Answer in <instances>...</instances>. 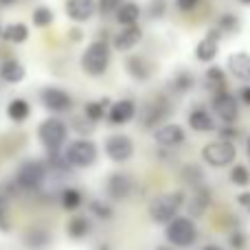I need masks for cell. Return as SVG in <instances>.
I'll list each match as a JSON object with an SVG mask.
<instances>
[{"label":"cell","instance_id":"1","mask_svg":"<svg viewBox=\"0 0 250 250\" xmlns=\"http://www.w3.org/2000/svg\"><path fill=\"white\" fill-rule=\"evenodd\" d=\"M187 204V193L180 189L176 191H167V193L156 195L154 200L147 207V213H149V220L154 224H163L167 226L173 217L180 215V208Z\"/></svg>","mask_w":250,"mask_h":250},{"label":"cell","instance_id":"2","mask_svg":"<svg viewBox=\"0 0 250 250\" xmlns=\"http://www.w3.org/2000/svg\"><path fill=\"white\" fill-rule=\"evenodd\" d=\"M110 60H112V48L108 40H95L88 44L82 55V70L90 77H101L108 70Z\"/></svg>","mask_w":250,"mask_h":250},{"label":"cell","instance_id":"3","mask_svg":"<svg viewBox=\"0 0 250 250\" xmlns=\"http://www.w3.org/2000/svg\"><path fill=\"white\" fill-rule=\"evenodd\" d=\"M200 237V230L195 220H191L189 215H178L165 226V239L176 248H191L195 246Z\"/></svg>","mask_w":250,"mask_h":250},{"label":"cell","instance_id":"4","mask_svg":"<svg viewBox=\"0 0 250 250\" xmlns=\"http://www.w3.org/2000/svg\"><path fill=\"white\" fill-rule=\"evenodd\" d=\"M48 176V165L46 160H26L18 167L16 176H13V185L22 191H40L46 182Z\"/></svg>","mask_w":250,"mask_h":250},{"label":"cell","instance_id":"5","mask_svg":"<svg viewBox=\"0 0 250 250\" xmlns=\"http://www.w3.org/2000/svg\"><path fill=\"white\" fill-rule=\"evenodd\" d=\"M64 158L73 169H88L99 158V147L90 138H77V141H70L66 145Z\"/></svg>","mask_w":250,"mask_h":250},{"label":"cell","instance_id":"6","mask_svg":"<svg viewBox=\"0 0 250 250\" xmlns=\"http://www.w3.org/2000/svg\"><path fill=\"white\" fill-rule=\"evenodd\" d=\"M38 138L46 151H60L68 141V125L57 117H48L40 123Z\"/></svg>","mask_w":250,"mask_h":250},{"label":"cell","instance_id":"7","mask_svg":"<svg viewBox=\"0 0 250 250\" xmlns=\"http://www.w3.org/2000/svg\"><path fill=\"white\" fill-rule=\"evenodd\" d=\"M202 160L208 167L215 169H224V167H233L237 160V145L229 141H211L202 147Z\"/></svg>","mask_w":250,"mask_h":250},{"label":"cell","instance_id":"8","mask_svg":"<svg viewBox=\"0 0 250 250\" xmlns=\"http://www.w3.org/2000/svg\"><path fill=\"white\" fill-rule=\"evenodd\" d=\"M173 108L169 104L167 97H154L151 101H147L141 110V125L145 129H156L160 125H165L169 117H171Z\"/></svg>","mask_w":250,"mask_h":250},{"label":"cell","instance_id":"9","mask_svg":"<svg viewBox=\"0 0 250 250\" xmlns=\"http://www.w3.org/2000/svg\"><path fill=\"white\" fill-rule=\"evenodd\" d=\"M211 110L224 125H235L237 123V119H239V99L230 90L213 92Z\"/></svg>","mask_w":250,"mask_h":250},{"label":"cell","instance_id":"10","mask_svg":"<svg viewBox=\"0 0 250 250\" xmlns=\"http://www.w3.org/2000/svg\"><path fill=\"white\" fill-rule=\"evenodd\" d=\"M104 151L112 163L123 165L127 160H132L134 156V141L127 134H110L104 143Z\"/></svg>","mask_w":250,"mask_h":250},{"label":"cell","instance_id":"11","mask_svg":"<svg viewBox=\"0 0 250 250\" xmlns=\"http://www.w3.org/2000/svg\"><path fill=\"white\" fill-rule=\"evenodd\" d=\"M134 178L125 171H112L105 178V195L112 202H125L134 193Z\"/></svg>","mask_w":250,"mask_h":250},{"label":"cell","instance_id":"12","mask_svg":"<svg viewBox=\"0 0 250 250\" xmlns=\"http://www.w3.org/2000/svg\"><path fill=\"white\" fill-rule=\"evenodd\" d=\"M40 101H42L44 108L55 112V114H64V112H70V110H73V97L57 86L42 88V90H40Z\"/></svg>","mask_w":250,"mask_h":250},{"label":"cell","instance_id":"13","mask_svg":"<svg viewBox=\"0 0 250 250\" xmlns=\"http://www.w3.org/2000/svg\"><path fill=\"white\" fill-rule=\"evenodd\" d=\"M222 35L224 33H222L217 26H213V29H208L207 35L195 44V60H198L200 64H213V62H215L217 53H220Z\"/></svg>","mask_w":250,"mask_h":250},{"label":"cell","instance_id":"14","mask_svg":"<svg viewBox=\"0 0 250 250\" xmlns=\"http://www.w3.org/2000/svg\"><path fill=\"white\" fill-rule=\"evenodd\" d=\"M154 141L163 149H173V147H180L187 141V132L178 123H165L154 129Z\"/></svg>","mask_w":250,"mask_h":250},{"label":"cell","instance_id":"15","mask_svg":"<svg viewBox=\"0 0 250 250\" xmlns=\"http://www.w3.org/2000/svg\"><path fill=\"white\" fill-rule=\"evenodd\" d=\"M53 244V233L46 226H29L22 235V246L26 250H48V246Z\"/></svg>","mask_w":250,"mask_h":250},{"label":"cell","instance_id":"16","mask_svg":"<svg viewBox=\"0 0 250 250\" xmlns=\"http://www.w3.org/2000/svg\"><path fill=\"white\" fill-rule=\"evenodd\" d=\"M138 108H136V101L132 99H119L110 105L108 110V123L110 125H127L129 121H134L136 117Z\"/></svg>","mask_w":250,"mask_h":250},{"label":"cell","instance_id":"17","mask_svg":"<svg viewBox=\"0 0 250 250\" xmlns=\"http://www.w3.org/2000/svg\"><path fill=\"white\" fill-rule=\"evenodd\" d=\"M187 123H189V127L198 134H208V132H215L217 129L215 117H213L207 108H202V105H195V108L189 110Z\"/></svg>","mask_w":250,"mask_h":250},{"label":"cell","instance_id":"18","mask_svg":"<svg viewBox=\"0 0 250 250\" xmlns=\"http://www.w3.org/2000/svg\"><path fill=\"white\" fill-rule=\"evenodd\" d=\"M226 68H229L230 77H235L237 82L250 83V53H230L229 60H226Z\"/></svg>","mask_w":250,"mask_h":250},{"label":"cell","instance_id":"19","mask_svg":"<svg viewBox=\"0 0 250 250\" xmlns=\"http://www.w3.org/2000/svg\"><path fill=\"white\" fill-rule=\"evenodd\" d=\"M143 40V29L138 24H132V26H123L119 33H114L112 38V48L119 53H127L136 46L138 42Z\"/></svg>","mask_w":250,"mask_h":250},{"label":"cell","instance_id":"20","mask_svg":"<svg viewBox=\"0 0 250 250\" xmlns=\"http://www.w3.org/2000/svg\"><path fill=\"white\" fill-rule=\"evenodd\" d=\"M211 202H213V195H211V189H208L207 185L193 189V195H191V200H187V211H189V217H191V220H195V217H202L204 213L208 211Z\"/></svg>","mask_w":250,"mask_h":250},{"label":"cell","instance_id":"21","mask_svg":"<svg viewBox=\"0 0 250 250\" xmlns=\"http://www.w3.org/2000/svg\"><path fill=\"white\" fill-rule=\"evenodd\" d=\"M64 9H66L68 20L82 24V22H88L92 16H95L97 0H66V7Z\"/></svg>","mask_w":250,"mask_h":250},{"label":"cell","instance_id":"22","mask_svg":"<svg viewBox=\"0 0 250 250\" xmlns=\"http://www.w3.org/2000/svg\"><path fill=\"white\" fill-rule=\"evenodd\" d=\"M125 70H127V75L134 82H147L151 77V73H154V66L143 55H129L125 60Z\"/></svg>","mask_w":250,"mask_h":250},{"label":"cell","instance_id":"23","mask_svg":"<svg viewBox=\"0 0 250 250\" xmlns=\"http://www.w3.org/2000/svg\"><path fill=\"white\" fill-rule=\"evenodd\" d=\"M90 233H92V222H90V217H86V215H73L68 220V224H66V235H68L73 242H82V239H86Z\"/></svg>","mask_w":250,"mask_h":250},{"label":"cell","instance_id":"24","mask_svg":"<svg viewBox=\"0 0 250 250\" xmlns=\"http://www.w3.org/2000/svg\"><path fill=\"white\" fill-rule=\"evenodd\" d=\"M143 16V9L138 2H132V0H125L121 7L117 9V13H114V18H117V22L121 26H132V24H138V20H141Z\"/></svg>","mask_w":250,"mask_h":250},{"label":"cell","instance_id":"25","mask_svg":"<svg viewBox=\"0 0 250 250\" xmlns=\"http://www.w3.org/2000/svg\"><path fill=\"white\" fill-rule=\"evenodd\" d=\"M204 83L211 92H220V90H229V77H226V70L222 66L211 64L204 73Z\"/></svg>","mask_w":250,"mask_h":250},{"label":"cell","instance_id":"26","mask_svg":"<svg viewBox=\"0 0 250 250\" xmlns=\"http://www.w3.org/2000/svg\"><path fill=\"white\" fill-rule=\"evenodd\" d=\"M193 86H195V75L187 68L176 70L173 77L169 79V88L173 92H178V95H187L189 90H193Z\"/></svg>","mask_w":250,"mask_h":250},{"label":"cell","instance_id":"27","mask_svg":"<svg viewBox=\"0 0 250 250\" xmlns=\"http://www.w3.org/2000/svg\"><path fill=\"white\" fill-rule=\"evenodd\" d=\"M26 75V68L18 60H4L0 64V79L7 83H20Z\"/></svg>","mask_w":250,"mask_h":250},{"label":"cell","instance_id":"28","mask_svg":"<svg viewBox=\"0 0 250 250\" xmlns=\"http://www.w3.org/2000/svg\"><path fill=\"white\" fill-rule=\"evenodd\" d=\"M60 204H62V208L68 213L77 211L83 204V193L77 187H64V189L60 191Z\"/></svg>","mask_w":250,"mask_h":250},{"label":"cell","instance_id":"29","mask_svg":"<svg viewBox=\"0 0 250 250\" xmlns=\"http://www.w3.org/2000/svg\"><path fill=\"white\" fill-rule=\"evenodd\" d=\"M112 105L110 99H99V101H88L83 105V117L90 119L92 123H99L101 119H108V110Z\"/></svg>","mask_w":250,"mask_h":250},{"label":"cell","instance_id":"30","mask_svg":"<svg viewBox=\"0 0 250 250\" xmlns=\"http://www.w3.org/2000/svg\"><path fill=\"white\" fill-rule=\"evenodd\" d=\"M88 211H90V217L95 220H101V222H110L114 217V207L108 202V200H90L88 202Z\"/></svg>","mask_w":250,"mask_h":250},{"label":"cell","instance_id":"31","mask_svg":"<svg viewBox=\"0 0 250 250\" xmlns=\"http://www.w3.org/2000/svg\"><path fill=\"white\" fill-rule=\"evenodd\" d=\"M29 114H31V105H29V101L26 99H13L11 104L7 105V117L11 119L13 123H24L26 119H29Z\"/></svg>","mask_w":250,"mask_h":250},{"label":"cell","instance_id":"32","mask_svg":"<svg viewBox=\"0 0 250 250\" xmlns=\"http://www.w3.org/2000/svg\"><path fill=\"white\" fill-rule=\"evenodd\" d=\"M2 38L11 44H22L29 40V26H26L24 22H11V24L4 26Z\"/></svg>","mask_w":250,"mask_h":250},{"label":"cell","instance_id":"33","mask_svg":"<svg viewBox=\"0 0 250 250\" xmlns=\"http://www.w3.org/2000/svg\"><path fill=\"white\" fill-rule=\"evenodd\" d=\"M13 217H11V198L7 193H0V233L11 235Z\"/></svg>","mask_w":250,"mask_h":250},{"label":"cell","instance_id":"34","mask_svg":"<svg viewBox=\"0 0 250 250\" xmlns=\"http://www.w3.org/2000/svg\"><path fill=\"white\" fill-rule=\"evenodd\" d=\"M180 180L185 182V185H189L191 189H198V187L204 185V171L198 167V165L189 163L180 169Z\"/></svg>","mask_w":250,"mask_h":250},{"label":"cell","instance_id":"35","mask_svg":"<svg viewBox=\"0 0 250 250\" xmlns=\"http://www.w3.org/2000/svg\"><path fill=\"white\" fill-rule=\"evenodd\" d=\"M215 26L222 31V33L235 35V33H239V29H242V20H239V16H237V13H230V11H226V13H222V16H217Z\"/></svg>","mask_w":250,"mask_h":250},{"label":"cell","instance_id":"36","mask_svg":"<svg viewBox=\"0 0 250 250\" xmlns=\"http://www.w3.org/2000/svg\"><path fill=\"white\" fill-rule=\"evenodd\" d=\"M229 180H230V185L246 189V187H250V167L248 165L235 163L233 167H230V171H229Z\"/></svg>","mask_w":250,"mask_h":250},{"label":"cell","instance_id":"37","mask_svg":"<svg viewBox=\"0 0 250 250\" xmlns=\"http://www.w3.org/2000/svg\"><path fill=\"white\" fill-rule=\"evenodd\" d=\"M31 20H33V24L38 26V29H46V26L53 24V20H55V13H53L51 7H44V4H40V7L33 9V16H31Z\"/></svg>","mask_w":250,"mask_h":250},{"label":"cell","instance_id":"38","mask_svg":"<svg viewBox=\"0 0 250 250\" xmlns=\"http://www.w3.org/2000/svg\"><path fill=\"white\" fill-rule=\"evenodd\" d=\"M95 125H97V123H92L90 119H86V117H75L73 121H70V127H73L82 138H88V136H90V134L95 132Z\"/></svg>","mask_w":250,"mask_h":250},{"label":"cell","instance_id":"39","mask_svg":"<svg viewBox=\"0 0 250 250\" xmlns=\"http://www.w3.org/2000/svg\"><path fill=\"white\" fill-rule=\"evenodd\" d=\"M167 0H149V4H147V16L151 18V20H163L165 16H167Z\"/></svg>","mask_w":250,"mask_h":250},{"label":"cell","instance_id":"40","mask_svg":"<svg viewBox=\"0 0 250 250\" xmlns=\"http://www.w3.org/2000/svg\"><path fill=\"white\" fill-rule=\"evenodd\" d=\"M217 136H220V141H229V143H237L239 136H242V132H239L237 125H217Z\"/></svg>","mask_w":250,"mask_h":250},{"label":"cell","instance_id":"41","mask_svg":"<svg viewBox=\"0 0 250 250\" xmlns=\"http://www.w3.org/2000/svg\"><path fill=\"white\" fill-rule=\"evenodd\" d=\"M246 244H248V237H246L244 230H230V235H229V246L230 248L233 250H244L246 248Z\"/></svg>","mask_w":250,"mask_h":250},{"label":"cell","instance_id":"42","mask_svg":"<svg viewBox=\"0 0 250 250\" xmlns=\"http://www.w3.org/2000/svg\"><path fill=\"white\" fill-rule=\"evenodd\" d=\"M125 0H97V9L101 13H117V9L121 7Z\"/></svg>","mask_w":250,"mask_h":250},{"label":"cell","instance_id":"43","mask_svg":"<svg viewBox=\"0 0 250 250\" xmlns=\"http://www.w3.org/2000/svg\"><path fill=\"white\" fill-rule=\"evenodd\" d=\"M202 4V0H176V9L182 13H191Z\"/></svg>","mask_w":250,"mask_h":250},{"label":"cell","instance_id":"44","mask_svg":"<svg viewBox=\"0 0 250 250\" xmlns=\"http://www.w3.org/2000/svg\"><path fill=\"white\" fill-rule=\"evenodd\" d=\"M237 99H239V104H244V105H248L250 108V83H244V86L239 88Z\"/></svg>","mask_w":250,"mask_h":250},{"label":"cell","instance_id":"45","mask_svg":"<svg viewBox=\"0 0 250 250\" xmlns=\"http://www.w3.org/2000/svg\"><path fill=\"white\" fill-rule=\"evenodd\" d=\"M237 204L244 208L246 213H250V191H244V193L237 195Z\"/></svg>","mask_w":250,"mask_h":250},{"label":"cell","instance_id":"46","mask_svg":"<svg viewBox=\"0 0 250 250\" xmlns=\"http://www.w3.org/2000/svg\"><path fill=\"white\" fill-rule=\"evenodd\" d=\"M68 33H70V40H73V42H79V40H82V31L79 29H70Z\"/></svg>","mask_w":250,"mask_h":250},{"label":"cell","instance_id":"47","mask_svg":"<svg viewBox=\"0 0 250 250\" xmlns=\"http://www.w3.org/2000/svg\"><path fill=\"white\" fill-rule=\"evenodd\" d=\"M95 250H112V246H110L108 242H99V244L95 246Z\"/></svg>","mask_w":250,"mask_h":250},{"label":"cell","instance_id":"48","mask_svg":"<svg viewBox=\"0 0 250 250\" xmlns=\"http://www.w3.org/2000/svg\"><path fill=\"white\" fill-rule=\"evenodd\" d=\"M200 250H224L222 246H217V244H207L204 248H200Z\"/></svg>","mask_w":250,"mask_h":250},{"label":"cell","instance_id":"49","mask_svg":"<svg viewBox=\"0 0 250 250\" xmlns=\"http://www.w3.org/2000/svg\"><path fill=\"white\" fill-rule=\"evenodd\" d=\"M18 0H0V7H11V4H16Z\"/></svg>","mask_w":250,"mask_h":250},{"label":"cell","instance_id":"50","mask_svg":"<svg viewBox=\"0 0 250 250\" xmlns=\"http://www.w3.org/2000/svg\"><path fill=\"white\" fill-rule=\"evenodd\" d=\"M244 147H246V156L250 158V134L246 136V143H244Z\"/></svg>","mask_w":250,"mask_h":250},{"label":"cell","instance_id":"51","mask_svg":"<svg viewBox=\"0 0 250 250\" xmlns=\"http://www.w3.org/2000/svg\"><path fill=\"white\" fill-rule=\"evenodd\" d=\"M242 4H246V7H250V0H239Z\"/></svg>","mask_w":250,"mask_h":250},{"label":"cell","instance_id":"52","mask_svg":"<svg viewBox=\"0 0 250 250\" xmlns=\"http://www.w3.org/2000/svg\"><path fill=\"white\" fill-rule=\"evenodd\" d=\"M2 31H4V26H0V38H2Z\"/></svg>","mask_w":250,"mask_h":250},{"label":"cell","instance_id":"53","mask_svg":"<svg viewBox=\"0 0 250 250\" xmlns=\"http://www.w3.org/2000/svg\"><path fill=\"white\" fill-rule=\"evenodd\" d=\"M160 250H167V248H160Z\"/></svg>","mask_w":250,"mask_h":250},{"label":"cell","instance_id":"54","mask_svg":"<svg viewBox=\"0 0 250 250\" xmlns=\"http://www.w3.org/2000/svg\"><path fill=\"white\" fill-rule=\"evenodd\" d=\"M248 163H250V158H248Z\"/></svg>","mask_w":250,"mask_h":250}]
</instances>
